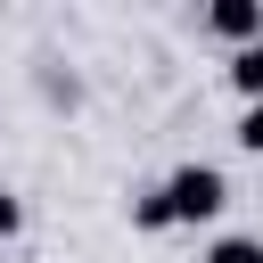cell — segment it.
<instances>
[{
  "label": "cell",
  "mask_w": 263,
  "mask_h": 263,
  "mask_svg": "<svg viewBox=\"0 0 263 263\" xmlns=\"http://www.w3.org/2000/svg\"><path fill=\"white\" fill-rule=\"evenodd\" d=\"M156 205H164V230H181V222H214V214L230 205V181H222L214 164H173V173L156 181Z\"/></svg>",
  "instance_id": "6da1fadb"
},
{
  "label": "cell",
  "mask_w": 263,
  "mask_h": 263,
  "mask_svg": "<svg viewBox=\"0 0 263 263\" xmlns=\"http://www.w3.org/2000/svg\"><path fill=\"white\" fill-rule=\"evenodd\" d=\"M205 25H214L222 41H238V49H255V41H263V8H255V0H214V8H205Z\"/></svg>",
  "instance_id": "7a4b0ae2"
},
{
  "label": "cell",
  "mask_w": 263,
  "mask_h": 263,
  "mask_svg": "<svg viewBox=\"0 0 263 263\" xmlns=\"http://www.w3.org/2000/svg\"><path fill=\"white\" fill-rule=\"evenodd\" d=\"M16 222H25V205H16L8 189H0V238H16Z\"/></svg>",
  "instance_id": "8992f818"
},
{
  "label": "cell",
  "mask_w": 263,
  "mask_h": 263,
  "mask_svg": "<svg viewBox=\"0 0 263 263\" xmlns=\"http://www.w3.org/2000/svg\"><path fill=\"white\" fill-rule=\"evenodd\" d=\"M238 148H247V156H263V99L238 115Z\"/></svg>",
  "instance_id": "5b68a950"
},
{
  "label": "cell",
  "mask_w": 263,
  "mask_h": 263,
  "mask_svg": "<svg viewBox=\"0 0 263 263\" xmlns=\"http://www.w3.org/2000/svg\"><path fill=\"white\" fill-rule=\"evenodd\" d=\"M205 263H263V238L230 230V238H214V247H205Z\"/></svg>",
  "instance_id": "277c9868"
},
{
  "label": "cell",
  "mask_w": 263,
  "mask_h": 263,
  "mask_svg": "<svg viewBox=\"0 0 263 263\" xmlns=\"http://www.w3.org/2000/svg\"><path fill=\"white\" fill-rule=\"evenodd\" d=\"M230 90H238L247 107L263 99V41H255V49H230Z\"/></svg>",
  "instance_id": "3957f363"
}]
</instances>
